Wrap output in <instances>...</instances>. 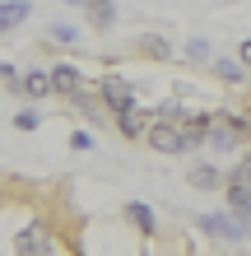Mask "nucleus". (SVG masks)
I'll list each match as a JSON object with an SVG mask.
<instances>
[{
  "label": "nucleus",
  "mask_w": 251,
  "mask_h": 256,
  "mask_svg": "<svg viewBox=\"0 0 251 256\" xmlns=\"http://www.w3.org/2000/svg\"><path fill=\"white\" fill-rule=\"evenodd\" d=\"M51 38H56V42H75L79 33H75V28H65V24H56V28H51Z\"/></svg>",
  "instance_id": "15"
},
{
  "label": "nucleus",
  "mask_w": 251,
  "mask_h": 256,
  "mask_svg": "<svg viewBox=\"0 0 251 256\" xmlns=\"http://www.w3.org/2000/svg\"><path fill=\"white\" fill-rule=\"evenodd\" d=\"M65 5H84V0H65Z\"/></svg>",
  "instance_id": "18"
},
{
  "label": "nucleus",
  "mask_w": 251,
  "mask_h": 256,
  "mask_svg": "<svg viewBox=\"0 0 251 256\" xmlns=\"http://www.w3.org/2000/svg\"><path fill=\"white\" fill-rule=\"evenodd\" d=\"M116 122H121V135H126V140H140V135H144V116L135 108H130V112H116Z\"/></svg>",
  "instance_id": "11"
},
{
  "label": "nucleus",
  "mask_w": 251,
  "mask_h": 256,
  "mask_svg": "<svg viewBox=\"0 0 251 256\" xmlns=\"http://www.w3.org/2000/svg\"><path fill=\"white\" fill-rule=\"evenodd\" d=\"M144 140H149L158 154H186V149H196V144L210 140V116H191V112H186L177 126L163 116V122H158L149 135H144Z\"/></svg>",
  "instance_id": "1"
},
{
  "label": "nucleus",
  "mask_w": 251,
  "mask_h": 256,
  "mask_svg": "<svg viewBox=\"0 0 251 256\" xmlns=\"http://www.w3.org/2000/svg\"><path fill=\"white\" fill-rule=\"evenodd\" d=\"M191 186L196 191H214V186H224V172H219L214 163H200V168H191Z\"/></svg>",
  "instance_id": "7"
},
{
  "label": "nucleus",
  "mask_w": 251,
  "mask_h": 256,
  "mask_svg": "<svg viewBox=\"0 0 251 256\" xmlns=\"http://www.w3.org/2000/svg\"><path fill=\"white\" fill-rule=\"evenodd\" d=\"M14 126H19V130H33L37 126V112H19V116H14Z\"/></svg>",
  "instance_id": "16"
},
{
  "label": "nucleus",
  "mask_w": 251,
  "mask_h": 256,
  "mask_svg": "<svg viewBox=\"0 0 251 256\" xmlns=\"http://www.w3.org/2000/svg\"><path fill=\"white\" fill-rule=\"evenodd\" d=\"M210 233H219V238H242L247 233V219H219V214H205L200 219Z\"/></svg>",
  "instance_id": "6"
},
{
  "label": "nucleus",
  "mask_w": 251,
  "mask_h": 256,
  "mask_svg": "<svg viewBox=\"0 0 251 256\" xmlns=\"http://www.w3.org/2000/svg\"><path fill=\"white\" fill-rule=\"evenodd\" d=\"M224 186H228V205H233V214L247 219V214H251V163H242V168L233 172Z\"/></svg>",
  "instance_id": "3"
},
{
  "label": "nucleus",
  "mask_w": 251,
  "mask_h": 256,
  "mask_svg": "<svg viewBox=\"0 0 251 256\" xmlns=\"http://www.w3.org/2000/svg\"><path fill=\"white\" fill-rule=\"evenodd\" d=\"M238 61H242V66H247V70H251V38H247V42H242V52H238Z\"/></svg>",
  "instance_id": "17"
},
{
  "label": "nucleus",
  "mask_w": 251,
  "mask_h": 256,
  "mask_svg": "<svg viewBox=\"0 0 251 256\" xmlns=\"http://www.w3.org/2000/svg\"><path fill=\"white\" fill-rule=\"evenodd\" d=\"M140 47L149 52V56H168V42L163 38H140Z\"/></svg>",
  "instance_id": "13"
},
{
  "label": "nucleus",
  "mask_w": 251,
  "mask_h": 256,
  "mask_svg": "<svg viewBox=\"0 0 251 256\" xmlns=\"http://www.w3.org/2000/svg\"><path fill=\"white\" fill-rule=\"evenodd\" d=\"M98 98H102V108H112V112H130L135 108V88H130L126 80H116V74H107V80H98Z\"/></svg>",
  "instance_id": "2"
},
{
  "label": "nucleus",
  "mask_w": 251,
  "mask_h": 256,
  "mask_svg": "<svg viewBox=\"0 0 251 256\" xmlns=\"http://www.w3.org/2000/svg\"><path fill=\"white\" fill-rule=\"evenodd\" d=\"M88 5V19H93L98 28H112V19H116V5L112 0H84Z\"/></svg>",
  "instance_id": "10"
},
{
  "label": "nucleus",
  "mask_w": 251,
  "mask_h": 256,
  "mask_svg": "<svg viewBox=\"0 0 251 256\" xmlns=\"http://www.w3.org/2000/svg\"><path fill=\"white\" fill-rule=\"evenodd\" d=\"M19 88H23L28 98H42V94L51 88V74H42V70H28V74H19Z\"/></svg>",
  "instance_id": "9"
},
{
  "label": "nucleus",
  "mask_w": 251,
  "mask_h": 256,
  "mask_svg": "<svg viewBox=\"0 0 251 256\" xmlns=\"http://www.w3.org/2000/svg\"><path fill=\"white\" fill-rule=\"evenodd\" d=\"M51 88H56V94H65V98H75L79 108H88V88H84V80H79L75 66H56L51 70Z\"/></svg>",
  "instance_id": "5"
},
{
  "label": "nucleus",
  "mask_w": 251,
  "mask_h": 256,
  "mask_svg": "<svg viewBox=\"0 0 251 256\" xmlns=\"http://www.w3.org/2000/svg\"><path fill=\"white\" fill-rule=\"evenodd\" d=\"M14 256H56L47 228H42V224H28V228L14 238Z\"/></svg>",
  "instance_id": "4"
},
{
  "label": "nucleus",
  "mask_w": 251,
  "mask_h": 256,
  "mask_svg": "<svg viewBox=\"0 0 251 256\" xmlns=\"http://www.w3.org/2000/svg\"><path fill=\"white\" fill-rule=\"evenodd\" d=\"M28 19V0H5L0 5V33H9L14 24H23Z\"/></svg>",
  "instance_id": "8"
},
{
  "label": "nucleus",
  "mask_w": 251,
  "mask_h": 256,
  "mask_svg": "<svg viewBox=\"0 0 251 256\" xmlns=\"http://www.w3.org/2000/svg\"><path fill=\"white\" fill-rule=\"evenodd\" d=\"M126 214H130V224H140L144 233H154V214H149V205H140V200H135V205H126Z\"/></svg>",
  "instance_id": "12"
},
{
  "label": "nucleus",
  "mask_w": 251,
  "mask_h": 256,
  "mask_svg": "<svg viewBox=\"0 0 251 256\" xmlns=\"http://www.w3.org/2000/svg\"><path fill=\"white\" fill-rule=\"evenodd\" d=\"M219 74H224V80H242V66L238 61H219Z\"/></svg>",
  "instance_id": "14"
}]
</instances>
